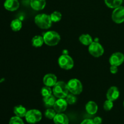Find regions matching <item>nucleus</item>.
I'll return each instance as SVG.
<instances>
[{
  "label": "nucleus",
  "instance_id": "nucleus-30",
  "mask_svg": "<svg viewBox=\"0 0 124 124\" xmlns=\"http://www.w3.org/2000/svg\"><path fill=\"white\" fill-rule=\"evenodd\" d=\"M93 122L95 124H101L102 122V120L101 118L100 117H96L95 118L93 119Z\"/></svg>",
  "mask_w": 124,
  "mask_h": 124
},
{
  "label": "nucleus",
  "instance_id": "nucleus-8",
  "mask_svg": "<svg viewBox=\"0 0 124 124\" xmlns=\"http://www.w3.org/2000/svg\"><path fill=\"white\" fill-rule=\"evenodd\" d=\"M113 21L116 24H121L124 22V7L119 6L115 8L111 16Z\"/></svg>",
  "mask_w": 124,
  "mask_h": 124
},
{
  "label": "nucleus",
  "instance_id": "nucleus-4",
  "mask_svg": "<svg viewBox=\"0 0 124 124\" xmlns=\"http://www.w3.org/2000/svg\"><path fill=\"white\" fill-rule=\"evenodd\" d=\"M67 87L69 92L75 95H78L82 93L83 87L81 81L78 79H71L68 82Z\"/></svg>",
  "mask_w": 124,
  "mask_h": 124
},
{
  "label": "nucleus",
  "instance_id": "nucleus-28",
  "mask_svg": "<svg viewBox=\"0 0 124 124\" xmlns=\"http://www.w3.org/2000/svg\"><path fill=\"white\" fill-rule=\"evenodd\" d=\"M113 107V102L110 100H107L104 103V109L105 111H110Z\"/></svg>",
  "mask_w": 124,
  "mask_h": 124
},
{
  "label": "nucleus",
  "instance_id": "nucleus-6",
  "mask_svg": "<svg viewBox=\"0 0 124 124\" xmlns=\"http://www.w3.org/2000/svg\"><path fill=\"white\" fill-rule=\"evenodd\" d=\"M58 64L64 70H70L74 66L73 59L69 54H62L58 59Z\"/></svg>",
  "mask_w": 124,
  "mask_h": 124
},
{
  "label": "nucleus",
  "instance_id": "nucleus-32",
  "mask_svg": "<svg viewBox=\"0 0 124 124\" xmlns=\"http://www.w3.org/2000/svg\"></svg>",
  "mask_w": 124,
  "mask_h": 124
},
{
  "label": "nucleus",
  "instance_id": "nucleus-10",
  "mask_svg": "<svg viewBox=\"0 0 124 124\" xmlns=\"http://www.w3.org/2000/svg\"><path fill=\"white\" fill-rule=\"evenodd\" d=\"M67 102L64 98H59L56 101L53 108L58 113H61L66 110L67 108Z\"/></svg>",
  "mask_w": 124,
  "mask_h": 124
},
{
  "label": "nucleus",
  "instance_id": "nucleus-16",
  "mask_svg": "<svg viewBox=\"0 0 124 124\" xmlns=\"http://www.w3.org/2000/svg\"><path fill=\"white\" fill-rule=\"evenodd\" d=\"M98 107L96 103L94 101H89L85 105V110L90 115H93L98 111Z\"/></svg>",
  "mask_w": 124,
  "mask_h": 124
},
{
  "label": "nucleus",
  "instance_id": "nucleus-24",
  "mask_svg": "<svg viewBox=\"0 0 124 124\" xmlns=\"http://www.w3.org/2000/svg\"><path fill=\"white\" fill-rule=\"evenodd\" d=\"M56 115V112L54 109L48 108L45 112V116L49 119H53Z\"/></svg>",
  "mask_w": 124,
  "mask_h": 124
},
{
  "label": "nucleus",
  "instance_id": "nucleus-26",
  "mask_svg": "<svg viewBox=\"0 0 124 124\" xmlns=\"http://www.w3.org/2000/svg\"><path fill=\"white\" fill-rule=\"evenodd\" d=\"M65 98H66L65 100H66L67 104H70V105L74 104L75 102H76V101H77V98H76V97L75 96V94H72V93L68 94Z\"/></svg>",
  "mask_w": 124,
  "mask_h": 124
},
{
  "label": "nucleus",
  "instance_id": "nucleus-5",
  "mask_svg": "<svg viewBox=\"0 0 124 124\" xmlns=\"http://www.w3.org/2000/svg\"><path fill=\"white\" fill-rule=\"evenodd\" d=\"M25 117L28 123L35 124L41 121L42 119V113L39 110L33 109L27 112Z\"/></svg>",
  "mask_w": 124,
  "mask_h": 124
},
{
  "label": "nucleus",
  "instance_id": "nucleus-31",
  "mask_svg": "<svg viewBox=\"0 0 124 124\" xmlns=\"http://www.w3.org/2000/svg\"><path fill=\"white\" fill-rule=\"evenodd\" d=\"M81 124H94V122H93V120L88 119L84 120V121L81 122Z\"/></svg>",
  "mask_w": 124,
  "mask_h": 124
},
{
  "label": "nucleus",
  "instance_id": "nucleus-11",
  "mask_svg": "<svg viewBox=\"0 0 124 124\" xmlns=\"http://www.w3.org/2000/svg\"><path fill=\"white\" fill-rule=\"evenodd\" d=\"M57 78L54 74L48 73L45 75L43 78L44 84L46 86L52 87L57 83Z\"/></svg>",
  "mask_w": 124,
  "mask_h": 124
},
{
  "label": "nucleus",
  "instance_id": "nucleus-22",
  "mask_svg": "<svg viewBox=\"0 0 124 124\" xmlns=\"http://www.w3.org/2000/svg\"><path fill=\"white\" fill-rule=\"evenodd\" d=\"M23 24L20 19H13L10 24V27L12 30L14 31H18L21 29Z\"/></svg>",
  "mask_w": 124,
  "mask_h": 124
},
{
  "label": "nucleus",
  "instance_id": "nucleus-12",
  "mask_svg": "<svg viewBox=\"0 0 124 124\" xmlns=\"http://www.w3.org/2000/svg\"><path fill=\"white\" fill-rule=\"evenodd\" d=\"M119 91L118 88L116 87H110L107 91V98L108 100L111 101H115L119 96Z\"/></svg>",
  "mask_w": 124,
  "mask_h": 124
},
{
  "label": "nucleus",
  "instance_id": "nucleus-1",
  "mask_svg": "<svg viewBox=\"0 0 124 124\" xmlns=\"http://www.w3.org/2000/svg\"><path fill=\"white\" fill-rule=\"evenodd\" d=\"M35 23L38 27L42 29H48L50 28L52 24V21L50 16L42 13L36 15L35 18Z\"/></svg>",
  "mask_w": 124,
  "mask_h": 124
},
{
  "label": "nucleus",
  "instance_id": "nucleus-7",
  "mask_svg": "<svg viewBox=\"0 0 124 124\" xmlns=\"http://www.w3.org/2000/svg\"><path fill=\"white\" fill-rule=\"evenodd\" d=\"M88 52L93 56L99 58L104 53V49L102 46L98 42H93L88 47Z\"/></svg>",
  "mask_w": 124,
  "mask_h": 124
},
{
  "label": "nucleus",
  "instance_id": "nucleus-27",
  "mask_svg": "<svg viewBox=\"0 0 124 124\" xmlns=\"http://www.w3.org/2000/svg\"><path fill=\"white\" fill-rule=\"evenodd\" d=\"M9 124H24V122L21 117L18 116H13L11 117L9 121Z\"/></svg>",
  "mask_w": 124,
  "mask_h": 124
},
{
  "label": "nucleus",
  "instance_id": "nucleus-14",
  "mask_svg": "<svg viewBox=\"0 0 124 124\" xmlns=\"http://www.w3.org/2000/svg\"><path fill=\"white\" fill-rule=\"evenodd\" d=\"M46 0H30V6L35 10H42L46 7Z\"/></svg>",
  "mask_w": 124,
  "mask_h": 124
},
{
  "label": "nucleus",
  "instance_id": "nucleus-13",
  "mask_svg": "<svg viewBox=\"0 0 124 124\" xmlns=\"http://www.w3.org/2000/svg\"><path fill=\"white\" fill-rule=\"evenodd\" d=\"M4 8L10 12H13L19 7V2L18 0H6L4 4Z\"/></svg>",
  "mask_w": 124,
  "mask_h": 124
},
{
  "label": "nucleus",
  "instance_id": "nucleus-29",
  "mask_svg": "<svg viewBox=\"0 0 124 124\" xmlns=\"http://www.w3.org/2000/svg\"><path fill=\"white\" fill-rule=\"evenodd\" d=\"M110 70V72L112 74H116L118 71V68H117V66H115V65H111Z\"/></svg>",
  "mask_w": 124,
  "mask_h": 124
},
{
  "label": "nucleus",
  "instance_id": "nucleus-9",
  "mask_svg": "<svg viewBox=\"0 0 124 124\" xmlns=\"http://www.w3.org/2000/svg\"><path fill=\"white\" fill-rule=\"evenodd\" d=\"M124 61V54L121 52H116L111 54L109 59V62L111 65L119 66Z\"/></svg>",
  "mask_w": 124,
  "mask_h": 124
},
{
  "label": "nucleus",
  "instance_id": "nucleus-20",
  "mask_svg": "<svg viewBox=\"0 0 124 124\" xmlns=\"http://www.w3.org/2000/svg\"><path fill=\"white\" fill-rule=\"evenodd\" d=\"M44 43V38L42 36L39 35H36L35 36L31 39V44L35 47H40L43 45Z\"/></svg>",
  "mask_w": 124,
  "mask_h": 124
},
{
  "label": "nucleus",
  "instance_id": "nucleus-21",
  "mask_svg": "<svg viewBox=\"0 0 124 124\" xmlns=\"http://www.w3.org/2000/svg\"><path fill=\"white\" fill-rule=\"evenodd\" d=\"M105 3L109 8H116L119 7L123 2V0H104Z\"/></svg>",
  "mask_w": 124,
  "mask_h": 124
},
{
  "label": "nucleus",
  "instance_id": "nucleus-3",
  "mask_svg": "<svg viewBox=\"0 0 124 124\" xmlns=\"http://www.w3.org/2000/svg\"><path fill=\"white\" fill-rule=\"evenodd\" d=\"M44 43L48 46H56L61 40V36L55 31H48L43 35Z\"/></svg>",
  "mask_w": 124,
  "mask_h": 124
},
{
  "label": "nucleus",
  "instance_id": "nucleus-18",
  "mask_svg": "<svg viewBox=\"0 0 124 124\" xmlns=\"http://www.w3.org/2000/svg\"><path fill=\"white\" fill-rule=\"evenodd\" d=\"M56 101V100L55 99V96L54 95L53 96L52 94L44 97L43 99L44 104L45 106L47 108H51L54 106Z\"/></svg>",
  "mask_w": 124,
  "mask_h": 124
},
{
  "label": "nucleus",
  "instance_id": "nucleus-19",
  "mask_svg": "<svg viewBox=\"0 0 124 124\" xmlns=\"http://www.w3.org/2000/svg\"><path fill=\"white\" fill-rule=\"evenodd\" d=\"M79 39L80 42L84 46H90L93 42L92 37L88 34H83L81 35Z\"/></svg>",
  "mask_w": 124,
  "mask_h": 124
},
{
  "label": "nucleus",
  "instance_id": "nucleus-23",
  "mask_svg": "<svg viewBox=\"0 0 124 124\" xmlns=\"http://www.w3.org/2000/svg\"><path fill=\"white\" fill-rule=\"evenodd\" d=\"M51 19H52V22L54 23H57L61 21L62 18V14L58 11H54L53 13H51L50 15Z\"/></svg>",
  "mask_w": 124,
  "mask_h": 124
},
{
  "label": "nucleus",
  "instance_id": "nucleus-15",
  "mask_svg": "<svg viewBox=\"0 0 124 124\" xmlns=\"http://www.w3.org/2000/svg\"><path fill=\"white\" fill-rule=\"evenodd\" d=\"M53 121L55 124H69V123L68 117L62 113L56 114L53 119Z\"/></svg>",
  "mask_w": 124,
  "mask_h": 124
},
{
  "label": "nucleus",
  "instance_id": "nucleus-2",
  "mask_svg": "<svg viewBox=\"0 0 124 124\" xmlns=\"http://www.w3.org/2000/svg\"><path fill=\"white\" fill-rule=\"evenodd\" d=\"M67 84L63 81H59L53 86V94L55 97L59 98H65L69 94Z\"/></svg>",
  "mask_w": 124,
  "mask_h": 124
},
{
  "label": "nucleus",
  "instance_id": "nucleus-17",
  "mask_svg": "<svg viewBox=\"0 0 124 124\" xmlns=\"http://www.w3.org/2000/svg\"><path fill=\"white\" fill-rule=\"evenodd\" d=\"M13 112L16 116H18L19 117H25L27 111L24 107L21 105H19L13 108Z\"/></svg>",
  "mask_w": 124,
  "mask_h": 124
},
{
  "label": "nucleus",
  "instance_id": "nucleus-25",
  "mask_svg": "<svg viewBox=\"0 0 124 124\" xmlns=\"http://www.w3.org/2000/svg\"><path fill=\"white\" fill-rule=\"evenodd\" d=\"M41 92L42 96L44 98V97L48 96L52 94L53 91L51 89V87H48V86H45V87H42V89H41Z\"/></svg>",
  "mask_w": 124,
  "mask_h": 124
}]
</instances>
